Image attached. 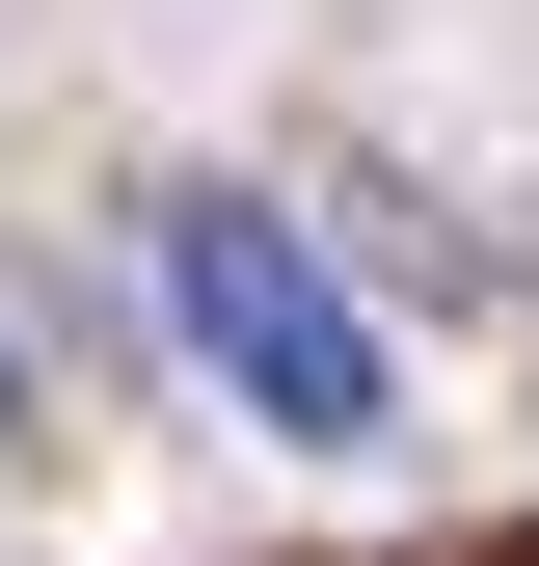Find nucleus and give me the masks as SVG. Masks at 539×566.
<instances>
[{"label":"nucleus","mask_w":539,"mask_h":566,"mask_svg":"<svg viewBox=\"0 0 539 566\" xmlns=\"http://www.w3.org/2000/svg\"><path fill=\"white\" fill-rule=\"evenodd\" d=\"M162 297H189V350H216L270 432H324V459H351V432H404V405H378V324L324 297V243L270 217V189H189V217H162Z\"/></svg>","instance_id":"f257e3e1"}]
</instances>
